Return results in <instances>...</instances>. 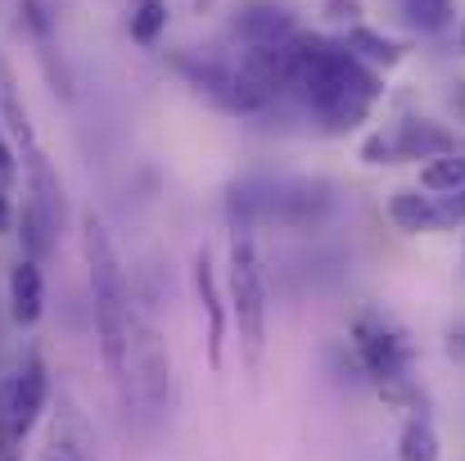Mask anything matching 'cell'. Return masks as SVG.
I'll use <instances>...</instances> for the list:
<instances>
[{
  "label": "cell",
  "mask_w": 465,
  "mask_h": 461,
  "mask_svg": "<svg viewBox=\"0 0 465 461\" xmlns=\"http://www.w3.org/2000/svg\"><path fill=\"white\" fill-rule=\"evenodd\" d=\"M82 254H86V276H91V312H95L100 362H104L109 380L123 394L127 389V357H132L136 312H132V290H127V272H123V258L114 249V236L95 213L82 217Z\"/></svg>",
  "instance_id": "obj_1"
},
{
  "label": "cell",
  "mask_w": 465,
  "mask_h": 461,
  "mask_svg": "<svg viewBox=\"0 0 465 461\" xmlns=\"http://www.w3.org/2000/svg\"><path fill=\"white\" fill-rule=\"evenodd\" d=\"M226 299L231 312L240 321V339H244V353L249 362L262 357V344H267V272H262V258H258V245L249 231H235L231 236V258H226Z\"/></svg>",
  "instance_id": "obj_2"
},
{
  "label": "cell",
  "mask_w": 465,
  "mask_h": 461,
  "mask_svg": "<svg viewBox=\"0 0 465 461\" xmlns=\"http://www.w3.org/2000/svg\"><path fill=\"white\" fill-rule=\"evenodd\" d=\"M141 403L145 416H163L167 403H172V357H167V339L154 321H141L132 326V357H127V389H123V403Z\"/></svg>",
  "instance_id": "obj_3"
},
{
  "label": "cell",
  "mask_w": 465,
  "mask_h": 461,
  "mask_svg": "<svg viewBox=\"0 0 465 461\" xmlns=\"http://www.w3.org/2000/svg\"><path fill=\"white\" fill-rule=\"evenodd\" d=\"M352 339H357V353H361L366 371H371L380 385H398V380H407L411 348H407L402 330H393V321H389L384 312H361L357 326H352Z\"/></svg>",
  "instance_id": "obj_4"
},
{
  "label": "cell",
  "mask_w": 465,
  "mask_h": 461,
  "mask_svg": "<svg viewBox=\"0 0 465 461\" xmlns=\"http://www.w3.org/2000/svg\"><path fill=\"white\" fill-rule=\"evenodd\" d=\"M59 461H100L95 457V430L86 421V412L73 398H59L50 412V448Z\"/></svg>",
  "instance_id": "obj_5"
},
{
  "label": "cell",
  "mask_w": 465,
  "mask_h": 461,
  "mask_svg": "<svg viewBox=\"0 0 465 461\" xmlns=\"http://www.w3.org/2000/svg\"><path fill=\"white\" fill-rule=\"evenodd\" d=\"M190 281H194V299H199L203 316H208V362H213V371H217V366H222V348H226V304H222V286H217V272H213L208 249L194 254Z\"/></svg>",
  "instance_id": "obj_6"
},
{
  "label": "cell",
  "mask_w": 465,
  "mask_h": 461,
  "mask_svg": "<svg viewBox=\"0 0 465 461\" xmlns=\"http://www.w3.org/2000/svg\"><path fill=\"white\" fill-rule=\"evenodd\" d=\"M235 36L244 45H290L299 36V23L281 5H244L235 14Z\"/></svg>",
  "instance_id": "obj_7"
},
{
  "label": "cell",
  "mask_w": 465,
  "mask_h": 461,
  "mask_svg": "<svg viewBox=\"0 0 465 461\" xmlns=\"http://www.w3.org/2000/svg\"><path fill=\"white\" fill-rule=\"evenodd\" d=\"M5 290H9V316H14V326L32 330V326L45 316V276H41V263L18 258V263L9 267Z\"/></svg>",
  "instance_id": "obj_8"
},
{
  "label": "cell",
  "mask_w": 465,
  "mask_h": 461,
  "mask_svg": "<svg viewBox=\"0 0 465 461\" xmlns=\"http://www.w3.org/2000/svg\"><path fill=\"white\" fill-rule=\"evenodd\" d=\"M389 217H393V226L407 231V236H420V231L448 226L439 199H434V195H420V190H398V195L389 199Z\"/></svg>",
  "instance_id": "obj_9"
},
{
  "label": "cell",
  "mask_w": 465,
  "mask_h": 461,
  "mask_svg": "<svg viewBox=\"0 0 465 461\" xmlns=\"http://www.w3.org/2000/svg\"><path fill=\"white\" fill-rule=\"evenodd\" d=\"M448 150H457L452 136L443 127L425 123V118H411V123H402L393 132V154L398 158H439V154H448Z\"/></svg>",
  "instance_id": "obj_10"
},
{
  "label": "cell",
  "mask_w": 465,
  "mask_h": 461,
  "mask_svg": "<svg viewBox=\"0 0 465 461\" xmlns=\"http://www.w3.org/2000/svg\"><path fill=\"white\" fill-rule=\"evenodd\" d=\"M18 222V240H23V258H32V263H41L50 249H54V236H59V226L50 222V213L27 195L23 199V213L14 217Z\"/></svg>",
  "instance_id": "obj_11"
},
{
  "label": "cell",
  "mask_w": 465,
  "mask_h": 461,
  "mask_svg": "<svg viewBox=\"0 0 465 461\" xmlns=\"http://www.w3.org/2000/svg\"><path fill=\"white\" fill-rule=\"evenodd\" d=\"M343 50L352 55V59H361V64H371V68H393L398 59H402V45L393 41V36H384V32H375V27H348V41H343Z\"/></svg>",
  "instance_id": "obj_12"
},
{
  "label": "cell",
  "mask_w": 465,
  "mask_h": 461,
  "mask_svg": "<svg viewBox=\"0 0 465 461\" xmlns=\"http://www.w3.org/2000/svg\"><path fill=\"white\" fill-rule=\"evenodd\" d=\"M420 185L430 190V195H457L465 185V154L457 150H448V154H439V158H430L425 167H420Z\"/></svg>",
  "instance_id": "obj_13"
},
{
  "label": "cell",
  "mask_w": 465,
  "mask_h": 461,
  "mask_svg": "<svg viewBox=\"0 0 465 461\" xmlns=\"http://www.w3.org/2000/svg\"><path fill=\"white\" fill-rule=\"evenodd\" d=\"M439 430L425 416H411L398 435V461H439Z\"/></svg>",
  "instance_id": "obj_14"
},
{
  "label": "cell",
  "mask_w": 465,
  "mask_h": 461,
  "mask_svg": "<svg viewBox=\"0 0 465 461\" xmlns=\"http://www.w3.org/2000/svg\"><path fill=\"white\" fill-rule=\"evenodd\" d=\"M167 32V0H136L132 9V41L136 45H158Z\"/></svg>",
  "instance_id": "obj_15"
},
{
  "label": "cell",
  "mask_w": 465,
  "mask_h": 461,
  "mask_svg": "<svg viewBox=\"0 0 465 461\" xmlns=\"http://www.w3.org/2000/svg\"><path fill=\"white\" fill-rule=\"evenodd\" d=\"M402 9L420 32H443L457 18V0H402Z\"/></svg>",
  "instance_id": "obj_16"
},
{
  "label": "cell",
  "mask_w": 465,
  "mask_h": 461,
  "mask_svg": "<svg viewBox=\"0 0 465 461\" xmlns=\"http://www.w3.org/2000/svg\"><path fill=\"white\" fill-rule=\"evenodd\" d=\"M321 9H325L330 23H348V27L361 23V0H325Z\"/></svg>",
  "instance_id": "obj_17"
},
{
  "label": "cell",
  "mask_w": 465,
  "mask_h": 461,
  "mask_svg": "<svg viewBox=\"0 0 465 461\" xmlns=\"http://www.w3.org/2000/svg\"><path fill=\"white\" fill-rule=\"evenodd\" d=\"M361 158H366V163H393V136H371Z\"/></svg>",
  "instance_id": "obj_18"
},
{
  "label": "cell",
  "mask_w": 465,
  "mask_h": 461,
  "mask_svg": "<svg viewBox=\"0 0 465 461\" xmlns=\"http://www.w3.org/2000/svg\"><path fill=\"white\" fill-rule=\"evenodd\" d=\"M434 199H439V195H434ZM439 208H443L448 226H452V222H465V185L457 190V195H443V199H439Z\"/></svg>",
  "instance_id": "obj_19"
},
{
  "label": "cell",
  "mask_w": 465,
  "mask_h": 461,
  "mask_svg": "<svg viewBox=\"0 0 465 461\" xmlns=\"http://www.w3.org/2000/svg\"><path fill=\"white\" fill-rule=\"evenodd\" d=\"M14 172H18V163H14V150H9V141H5V132H0V190L14 185Z\"/></svg>",
  "instance_id": "obj_20"
},
{
  "label": "cell",
  "mask_w": 465,
  "mask_h": 461,
  "mask_svg": "<svg viewBox=\"0 0 465 461\" xmlns=\"http://www.w3.org/2000/svg\"><path fill=\"white\" fill-rule=\"evenodd\" d=\"M14 217H18V213H14V204H9V190H0V236L14 231Z\"/></svg>",
  "instance_id": "obj_21"
},
{
  "label": "cell",
  "mask_w": 465,
  "mask_h": 461,
  "mask_svg": "<svg viewBox=\"0 0 465 461\" xmlns=\"http://www.w3.org/2000/svg\"><path fill=\"white\" fill-rule=\"evenodd\" d=\"M448 353H452V357H465V326H461V330H452V339H448Z\"/></svg>",
  "instance_id": "obj_22"
}]
</instances>
